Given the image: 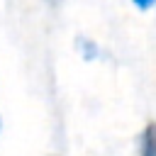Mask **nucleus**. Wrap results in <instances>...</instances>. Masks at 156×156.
Segmentation results:
<instances>
[{
    "mask_svg": "<svg viewBox=\"0 0 156 156\" xmlns=\"http://www.w3.org/2000/svg\"><path fill=\"white\" fill-rule=\"evenodd\" d=\"M49 2H51V5H56V2H58V0H49Z\"/></svg>",
    "mask_w": 156,
    "mask_h": 156,
    "instance_id": "nucleus-3",
    "label": "nucleus"
},
{
    "mask_svg": "<svg viewBox=\"0 0 156 156\" xmlns=\"http://www.w3.org/2000/svg\"><path fill=\"white\" fill-rule=\"evenodd\" d=\"M132 2H134L139 10H149V7H154V5H156V0H132Z\"/></svg>",
    "mask_w": 156,
    "mask_h": 156,
    "instance_id": "nucleus-2",
    "label": "nucleus"
},
{
    "mask_svg": "<svg viewBox=\"0 0 156 156\" xmlns=\"http://www.w3.org/2000/svg\"><path fill=\"white\" fill-rule=\"evenodd\" d=\"M141 156H156V124H146L141 132Z\"/></svg>",
    "mask_w": 156,
    "mask_h": 156,
    "instance_id": "nucleus-1",
    "label": "nucleus"
}]
</instances>
